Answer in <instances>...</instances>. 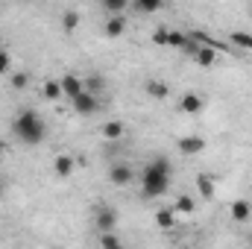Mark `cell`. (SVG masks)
I'll use <instances>...</instances> for the list:
<instances>
[{
  "label": "cell",
  "instance_id": "obj_1",
  "mask_svg": "<svg viewBox=\"0 0 252 249\" xmlns=\"http://www.w3.org/2000/svg\"><path fill=\"white\" fill-rule=\"evenodd\" d=\"M170 179H173V161H170L167 156L153 158V161L144 167V173H141V187H144V196L156 199V196L167 193Z\"/></svg>",
  "mask_w": 252,
  "mask_h": 249
},
{
  "label": "cell",
  "instance_id": "obj_2",
  "mask_svg": "<svg viewBox=\"0 0 252 249\" xmlns=\"http://www.w3.org/2000/svg\"><path fill=\"white\" fill-rule=\"evenodd\" d=\"M12 132H15L24 144L35 147V144L44 141V135H47V124H44V118H41L35 109H21L18 118H15V124H12Z\"/></svg>",
  "mask_w": 252,
  "mask_h": 249
},
{
  "label": "cell",
  "instance_id": "obj_3",
  "mask_svg": "<svg viewBox=\"0 0 252 249\" xmlns=\"http://www.w3.org/2000/svg\"><path fill=\"white\" fill-rule=\"evenodd\" d=\"M94 223H97V232H100V235L115 232V226H118V211H115L112 205H103V208H97Z\"/></svg>",
  "mask_w": 252,
  "mask_h": 249
},
{
  "label": "cell",
  "instance_id": "obj_4",
  "mask_svg": "<svg viewBox=\"0 0 252 249\" xmlns=\"http://www.w3.org/2000/svg\"><path fill=\"white\" fill-rule=\"evenodd\" d=\"M109 179H112V185L126 187L135 179V170H132V164H126V161H115V164L109 167Z\"/></svg>",
  "mask_w": 252,
  "mask_h": 249
},
{
  "label": "cell",
  "instance_id": "obj_5",
  "mask_svg": "<svg viewBox=\"0 0 252 249\" xmlns=\"http://www.w3.org/2000/svg\"><path fill=\"white\" fill-rule=\"evenodd\" d=\"M70 106H73V112H76V115H94V112L100 109V100H97L94 94L82 91L79 97H73V100H70Z\"/></svg>",
  "mask_w": 252,
  "mask_h": 249
},
{
  "label": "cell",
  "instance_id": "obj_6",
  "mask_svg": "<svg viewBox=\"0 0 252 249\" xmlns=\"http://www.w3.org/2000/svg\"><path fill=\"white\" fill-rule=\"evenodd\" d=\"M202 106H205V100H202V94H196V91H185V94L179 97V112H185V115H199Z\"/></svg>",
  "mask_w": 252,
  "mask_h": 249
},
{
  "label": "cell",
  "instance_id": "obj_7",
  "mask_svg": "<svg viewBox=\"0 0 252 249\" xmlns=\"http://www.w3.org/2000/svg\"><path fill=\"white\" fill-rule=\"evenodd\" d=\"M73 170H76V158H73V156H67V153H59V156L53 158V173H56L59 179H67Z\"/></svg>",
  "mask_w": 252,
  "mask_h": 249
},
{
  "label": "cell",
  "instance_id": "obj_8",
  "mask_svg": "<svg viewBox=\"0 0 252 249\" xmlns=\"http://www.w3.org/2000/svg\"><path fill=\"white\" fill-rule=\"evenodd\" d=\"M59 85H62V94H64V97H70V100H73V97H79V94L85 91L82 79H79V76H73V73H64L62 79H59Z\"/></svg>",
  "mask_w": 252,
  "mask_h": 249
},
{
  "label": "cell",
  "instance_id": "obj_9",
  "mask_svg": "<svg viewBox=\"0 0 252 249\" xmlns=\"http://www.w3.org/2000/svg\"><path fill=\"white\" fill-rule=\"evenodd\" d=\"M179 153L182 156H196V153H202L205 150V141L199 138V135H185V138H179Z\"/></svg>",
  "mask_w": 252,
  "mask_h": 249
},
{
  "label": "cell",
  "instance_id": "obj_10",
  "mask_svg": "<svg viewBox=\"0 0 252 249\" xmlns=\"http://www.w3.org/2000/svg\"><path fill=\"white\" fill-rule=\"evenodd\" d=\"M229 211H232V220H235V223H247L252 217V202L250 199H235V202L229 205Z\"/></svg>",
  "mask_w": 252,
  "mask_h": 249
},
{
  "label": "cell",
  "instance_id": "obj_11",
  "mask_svg": "<svg viewBox=\"0 0 252 249\" xmlns=\"http://www.w3.org/2000/svg\"><path fill=\"white\" fill-rule=\"evenodd\" d=\"M103 32H106L109 38H121V35L126 32V15H112V18L106 21Z\"/></svg>",
  "mask_w": 252,
  "mask_h": 249
},
{
  "label": "cell",
  "instance_id": "obj_12",
  "mask_svg": "<svg viewBox=\"0 0 252 249\" xmlns=\"http://www.w3.org/2000/svg\"><path fill=\"white\" fill-rule=\"evenodd\" d=\"M144 91H147L153 100H164V97L170 94L167 82H161V79H147V82H144Z\"/></svg>",
  "mask_w": 252,
  "mask_h": 249
},
{
  "label": "cell",
  "instance_id": "obj_13",
  "mask_svg": "<svg viewBox=\"0 0 252 249\" xmlns=\"http://www.w3.org/2000/svg\"><path fill=\"white\" fill-rule=\"evenodd\" d=\"M100 132H103V138H106V141H121V138L126 135V126L121 124V121H106Z\"/></svg>",
  "mask_w": 252,
  "mask_h": 249
},
{
  "label": "cell",
  "instance_id": "obj_14",
  "mask_svg": "<svg viewBox=\"0 0 252 249\" xmlns=\"http://www.w3.org/2000/svg\"><path fill=\"white\" fill-rule=\"evenodd\" d=\"M196 190H199V196H202V199H214V190H217V185H214V179H211V176L196 173Z\"/></svg>",
  "mask_w": 252,
  "mask_h": 249
},
{
  "label": "cell",
  "instance_id": "obj_15",
  "mask_svg": "<svg viewBox=\"0 0 252 249\" xmlns=\"http://www.w3.org/2000/svg\"><path fill=\"white\" fill-rule=\"evenodd\" d=\"M193 62L199 64V67H211V64L217 62V53H214V47H196V53H193Z\"/></svg>",
  "mask_w": 252,
  "mask_h": 249
},
{
  "label": "cell",
  "instance_id": "obj_16",
  "mask_svg": "<svg viewBox=\"0 0 252 249\" xmlns=\"http://www.w3.org/2000/svg\"><path fill=\"white\" fill-rule=\"evenodd\" d=\"M173 223H176V211H173V208L156 211V226H158V229H173Z\"/></svg>",
  "mask_w": 252,
  "mask_h": 249
},
{
  "label": "cell",
  "instance_id": "obj_17",
  "mask_svg": "<svg viewBox=\"0 0 252 249\" xmlns=\"http://www.w3.org/2000/svg\"><path fill=\"white\" fill-rule=\"evenodd\" d=\"M173 211H176V214H193V211H196V202H193V196H188V193L176 196V202H173Z\"/></svg>",
  "mask_w": 252,
  "mask_h": 249
},
{
  "label": "cell",
  "instance_id": "obj_18",
  "mask_svg": "<svg viewBox=\"0 0 252 249\" xmlns=\"http://www.w3.org/2000/svg\"><path fill=\"white\" fill-rule=\"evenodd\" d=\"M82 85H85V91H88V94H94V97H97V94L106 88V79H103L100 73H91L88 79H82Z\"/></svg>",
  "mask_w": 252,
  "mask_h": 249
},
{
  "label": "cell",
  "instance_id": "obj_19",
  "mask_svg": "<svg viewBox=\"0 0 252 249\" xmlns=\"http://www.w3.org/2000/svg\"><path fill=\"white\" fill-rule=\"evenodd\" d=\"M229 41H232L235 47L252 50V35H250V32H244V30H235V32H229Z\"/></svg>",
  "mask_w": 252,
  "mask_h": 249
},
{
  "label": "cell",
  "instance_id": "obj_20",
  "mask_svg": "<svg viewBox=\"0 0 252 249\" xmlns=\"http://www.w3.org/2000/svg\"><path fill=\"white\" fill-rule=\"evenodd\" d=\"M132 9H135V12H141V15H153V12H158V9H161V0H135V3H132Z\"/></svg>",
  "mask_w": 252,
  "mask_h": 249
},
{
  "label": "cell",
  "instance_id": "obj_21",
  "mask_svg": "<svg viewBox=\"0 0 252 249\" xmlns=\"http://www.w3.org/2000/svg\"><path fill=\"white\" fill-rule=\"evenodd\" d=\"M9 85H12L15 91H24V88L30 85V73H24V70H12V73H9Z\"/></svg>",
  "mask_w": 252,
  "mask_h": 249
},
{
  "label": "cell",
  "instance_id": "obj_22",
  "mask_svg": "<svg viewBox=\"0 0 252 249\" xmlns=\"http://www.w3.org/2000/svg\"><path fill=\"white\" fill-rule=\"evenodd\" d=\"M76 27H79V12H76V9H67L62 15V30L64 32H73Z\"/></svg>",
  "mask_w": 252,
  "mask_h": 249
},
{
  "label": "cell",
  "instance_id": "obj_23",
  "mask_svg": "<svg viewBox=\"0 0 252 249\" xmlns=\"http://www.w3.org/2000/svg\"><path fill=\"white\" fill-rule=\"evenodd\" d=\"M41 94H44L47 100H59V97H64V94H62V85H59L56 79H47V82H44V88H41Z\"/></svg>",
  "mask_w": 252,
  "mask_h": 249
},
{
  "label": "cell",
  "instance_id": "obj_24",
  "mask_svg": "<svg viewBox=\"0 0 252 249\" xmlns=\"http://www.w3.org/2000/svg\"><path fill=\"white\" fill-rule=\"evenodd\" d=\"M103 9L109 12V18H112V15H124L126 12V0H103Z\"/></svg>",
  "mask_w": 252,
  "mask_h": 249
},
{
  "label": "cell",
  "instance_id": "obj_25",
  "mask_svg": "<svg viewBox=\"0 0 252 249\" xmlns=\"http://www.w3.org/2000/svg\"><path fill=\"white\" fill-rule=\"evenodd\" d=\"M118 247H121V238H118L115 232L100 235V249H118Z\"/></svg>",
  "mask_w": 252,
  "mask_h": 249
},
{
  "label": "cell",
  "instance_id": "obj_26",
  "mask_svg": "<svg viewBox=\"0 0 252 249\" xmlns=\"http://www.w3.org/2000/svg\"><path fill=\"white\" fill-rule=\"evenodd\" d=\"M0 73H12V56L6 50H0Z\"/></svg>",
  "mask_w": 252,
  "mask_h": 249
},
{
  "label": "cell",
  "instance_id": "obj_27",
  "mask_svg": "<svg viewBox=\"0 0 252 249\" xmlns=\"http://www.w3.org/2000/svg\"><path fill=\"white\" fill-rule=\"evenodd\" d=\"M153 44H158V47H167V30H158V32H153Z\"/></svg>",
  "mask_w": 252,
  "mask_h": 249
},
{
  "label": "cell",
  "instance_id": "obj_28",
  "mask_svg": "<svg viewBox=\"0 0 252 249\" xmlns=\"http://www.w3.org/2000/svg\"><path fill=\"white\" fill-rule=\"evenodd\" d=\"M3 193H6V182H3V179H0V196H3Z\"/></svg>",
  "mask_w": 252,
  "mask_h": 249
},
{
  "label": "cell",
  "instance_id": "obj_29",
  "mask_svg": "<svg viewBox=\"0 0 252 249\" xmlns=\"http://www.w3.org/2000/svg\"><path fill=\"white\" fill-rule=\"evenodd\" d=\"M3 150H6V144H3V141H0V153H3Z\"/></svg>",
  "mask_w": 252,
  "mask_h": 249
},
{
  "label": "cell",
  "instance_id": "obj_30",
  "mask_svg": "<svg viewBox=\"0 0 252 249\" xmlns=\"http://www.w3.org/2000/svg\"><path fill=\"white\" fill-rule=\"evenodd\" d=\"M250 249H252V235H250Z\"/></svg>",
  "mask_w": 252,
  "mask_h": 249
},
{
  "label": "cell",
  "instance_id": "obj_31",
  "mask_svg": "<svg viewBox=\"0 0 252 249\" xmlns=\"http://www.w3.org/2000/svg\"><path fill=\"white\" fill-rule=\"evenodd\" d=\"M118 249H126V247H124V244H121V247H118Z\"/></svg>",
  "mask_w": 252,
  "mask_h": 249
},
{
  "label": "cell",
  "instance_id": "obj_32",
  "mask_svg": "<svg viewBox=\"0 0 252 249\" xmlns=\"http://www.w3.org/2000/svg\"><path fill=\"white\" fill-rule=\"evenodd\" d=\"M53 249H62V247H53Z\"/></svg>",
  "mask_w": 252,
  "mask_h": 249
},
{
  "label": "cell",
  "instance_id": "obj_33",
  "mask_svg": "<svg viewBox=\"0 0 252 249\" xmlns=\"http://www.w3.org/2000/svg\"><path fill=\"white\" fill-rule=\"evenodd\" d=\"M250 12H252V6H250Z\"/></svg>",
  "mask_w": 252,
  "mask_h": 249
},
{
  "label": "cell",
  "instance_id": "obj_34",
  "mask_svg": "<svg viewBox=\"0 0 252 249\" xmlns=\"http://www.w3.org/2000/svg\"><path fill=\"white\" fill-rule=\"evenodd\" d=\"M250 187H252V182H250Z\"/></svg>",
  "mask_w": 252,
  "mask_h": 249
}]
</instances>
